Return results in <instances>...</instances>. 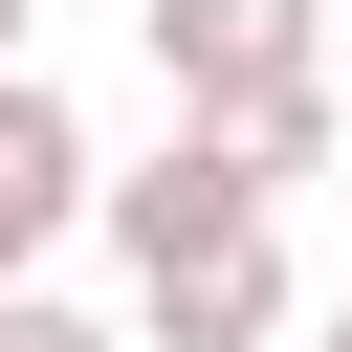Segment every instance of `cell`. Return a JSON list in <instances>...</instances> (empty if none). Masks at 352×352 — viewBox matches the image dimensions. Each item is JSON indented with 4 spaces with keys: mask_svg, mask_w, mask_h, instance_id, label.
Masks as SVG:
<instances>
[{
    "mask_svg": "<svg viewBox=\"0 0 352 352\" xmlns=\"http://www.w3.org/2000/svg\"><path fill=\"white\" fill-rule=\"evenodd\" d=\"M154 22V88L198 110V132H242V110H286V88H330L352 44H330V0H132Z\"/></svg>",
    "mask_w": 352,
    "mask_h": 352,
    "instance_id": "obj_1",
    "label": "cell"
},
{
    "mask_svg": "<svg viewBox=\"0 0 352 352\" xmlns=\"http://www.w3.org/2000/svg\"><path fill=\"white\" fill-rule=\"evenodd\" d=\"M242 220H286V198H264V154H242V132H198V110H176V132L110 176V242H132V286H154V264H198V242H242Z\"/></svg>",
    "mask_w": 352,
    "mask_h": 352,
    "instance_id": "obj_2",
    "label": "cell"
},
{
    "mask_svg": "<svg viewBox=\"0 0 352 352\" xmlns=\"http://www.w3.org/2000/svg\"><path fill=\"white\" fill-rule=\"evenodd\" d=\"M66 220H110V154H88V110L22 66V88H0V286H44Z\"/></svg>",
    "mask_w": 352,
    "mask_h": 352,
    "instance_id": "obj_3",
    "label": "cell"
},
{
    "mask_svg": "<svg viewBox=\"0 0 352 352\" xmlns=\"http://www.w3.org/2000/svg\"><path fill=\"white\" fill-rule=\"evenodd\" d=\"M308 286H286V220H242V242H198V264H154L132 286V352H264Z\"/></svg>",
    "mask_w": 352,
    "mask_h": 352,
    "instance_id": "obj_4",
    "label": "cell"
},
{
    "mask_svg": "<svg viewBox=\"0 0 352 352\" xmlns=\"http://www.w3.org/2000/svg\"><path fill=\"white\" fill-rule=\"evenodd\" d=\"M0 352H132V330H88L66 286H0Z\"/></svg>",
    "mask_w": 352,
    "mask_h": 352,
    "instance_id": "obj_5",
    "label": "cell"
},
{
    "mask_svg": "<svg viewBox=\"0 0 352 352\" xmlns=\"http://www.w3.org/2000/svg\"><path fill=\"white\" fill-rule=\"evenodd\" d=\"M22 44H44V0H0V88H22Z\"/></svg>",
    "mask_w": 352,
    "mask_h": 352,
    "instance_id": "obj_6",
    "label": "cell"
},
{
    "mask_svg": "<svg viewBox=\"0 0 352 352\" xmlns=\"http://www.w3.org/2000/svg\"><path fill=\"white\" fill-rule=\"evenodd\" d=\"M308 352H352V308H308Z\"/></svg>",
    "mask_w": 352,
    "mask_h": 352,
    "instance_id": "obj_7",
    "label": "cell"
},
{
    "mask_svg": "<svg viewBox=\"0 0 352 352\" xmlns=\"http://www.w3.org/2000/svg\"><path fill=\"white\" fill-rule=\"evenodd\" d=\"M330 88H352V66H330Z\"/></svg>",
    "mask_w": 352,
    "mask_h": 352,
    "instance_id": "obj_8",
    "label": "cell"
}]
</instances>
